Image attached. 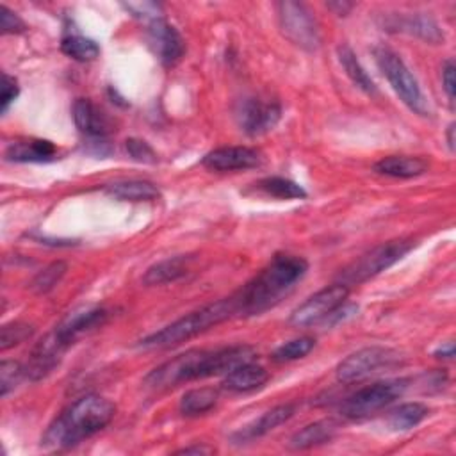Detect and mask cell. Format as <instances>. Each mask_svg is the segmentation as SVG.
Segmentation results:
<instances>
[{"label":"cell","instance_id":"1","mask_svg":"<svg viewBox=\"0 0 456 456\" xmlns=\"http://www.w3.org/2000/svg\"><path fill=\"white\" fill-rule=\"evenodd\" d=\"M308 262L303 256L278 253L246 285L232 294L237 315H258L276 306L306 274Z\"/></svg>","mask_w":456,"mask_h":456},{"label":"cell","instance_id":"2","mask_svg":"<svg viewBox=\"0 0 456 456\" xmlns=\"http://www.w3.org/2000/svg\"><path fill=\"white\" fill-rule=\"evenodd\" d=\"M114 413L116 406L112 401L96 394H87L52 420L41 445L55 451L75 447L103 429L114 419Z\"/></svg>","mask_w":456,"mask_h":456},{"label":"cell","instance_id":"3","mask_svg":"<svg viewBox=\"0 0 456 456\" xmlns=\"http://www.w3.org/2000/svg\"><path fill=\"white\" fill-rule=\"evenodd\" d=\"M235 314V305L232 296L230 297H223L216 303L205 305L200 310H194L180 319H176L175 322L164 326L159 331L150 333L148 337L141 338L137 346L144 347V349H166L171 346H176L180 342H185L207 330H210L212 326L232 319Z\"/></svg>","mask_w":456,"mask_h":456},{"label":"cell","instance_id":"4","mask_svg":"<svg viewBox=\"0 0 456 456\" xmlns=\"http://www.w3.org/2000/svg\"><path fill=\"white\" fill-rule=\"evenodd\" d=\"M374 59L401 102L419 116L429 114V107L420 91V86L404 61L387 46L374 48Z\"/></svg>","mask_w":456,"mask_h":456},{"label":"cell","instance_id":"5","mask_svg":"<svg viewBox=\"0 0 456 456\" xmlns=\"http://www.w3.org/2000/svg\"><path fill=\"white\" fill-rule=\"evenodd\" d=\"M413 248L411 240L406 239H397V240H388L383 242L360 258H356L351 265H347L340 273V283L351 285V283H362L367 281L369 278L387 271L392 267L395 262H399L410 249Z\"/></svg>","mask_w":456,"mask_h":456},{"label":"cell","instance_id":"6","mask_svg":"<svg viewBox=\"0 0 456 456\" xmlns=\"http://www.w3.org/2000/svg\"><path fill=\"white\" fill-rule=\"evenodd\" d=\"M406 379H383L351 394L340 406L344 417L362 419L388 406L406 390Z\"/></svg>","mask_w":456,"mask_h":456},{"label":"cell","instance_id":"7","mask_svg":"<svg viewBox=\"0 0 456 456\" xmlns=\"http://www.w3.org/2000/svg\"><path fill=\"white\" fill-rule=\"evenodd\" d=\"M276 11H278L280 28L290 43L305 50L319 48L321 45L319 27L305 4L285 0L276 4Z\"/></svg>","mask_w":456,"mask_h":456},{"label":"cell","instance_id":"8","mask_svg":"<svg viewBox=\"0 0 456 456\" xmlns=\"http://www.w3.org/2000/svg\"><path fill=\"white\" fill-rule=\"evenodd\" d=\"M205 354V349H189L185 353H180L153 369L144 378V385L153 390H166L191 379H201Z\"/></svg>","mask_w":456,"mask_h":456},{"label":"cell","instance_id":"9","mask_svg":"<svg viewBox=\"0 0 456 456\" xmlns=\"http://www.w3.org/2000/svg\"><path fill=\"white\" fill-rule=\"evenodd\" d=\"M399 362L397 351L390 347L381 346H369L362 347L349 356H346L337 365V379L340 383H354L369 378L374 372H379L381 369L392 367Z\"/></svg>","mask_w":456,"mask_h":456},{"label":"cell","instance_id":"10","mask_svg":"<svg viewBox=\"0 0 456 456\" xmlns=\"http://www.w3.org/2000/svg\"><path fill=\"white\" fill-rule=\"evenodd\" d=\"M349 296V287L344 283H333L328 285L315 294H312L308 299H305L294 312L290 314L289 322L296 328H306L312 324L322 322L333 310H337L342 303H346Z\"/></svg>","mask_w":456,"mask_h":456},{"label":"cell","instance_id":"11","mask_svg":"<svg viewBox=\"0 0 456 456\" xmlns=\"http://www.w3.org/2000/svg\"><path fill=\"white\" fill-rule=\"evenodd\" d=\"M237 123L248 135H260L276 126L281 118V107L276 102H262L258 98H246L235 110Z\"/></svg>","mask_w":456,"mask_h":456},{"label":"cell","instance_id":"12","mask_svg":"<svg viewBox=\"0 0 456 456\" xmlns=\"http://www.w3.org/2000/svg\"><path fill=\"white\" fill-rule=\"evenodd\" d=\"M107 310L102 306H82L69 312L53 330L55 337L69 347L82 333H87L107 321Z\"/></svg>","mask_w":456,"mask_h":456},{"label":"cell","instance_id":"13","mask_svg":"<svg viewBox=\"0 0 456 456\" xmlns=\"http://www.w3.org/2000/svg\"><path fill=\"white\" fill-rule=\"evenodd\" d=\"M148 41L164 66L176 64L185 52V43L180 32L162 18L150 21Z\"/></svg>","mask_w":456,"mask_h":456},{"label":"cell","instance_id":"14","mask_svg":"<svg viewBox=\"0 0 456 456\" xmlns=\"http://www.w3.org/2000/svg\"><path fill=\"white\" fill-rule=\"evenodd\" d=\"M201 164L214 171H242L260 164V153L249 146H221L208 151Z\"/></svg>","mask_w":456,"mask_h":456},{"label":"cell","instance_id":"15","mask_svg":"<svg viewBox=\"0 0 456 456\" xmlns=\"http://www.w3.org/2000/svg\"><path fill=\"white\" fill-rule=\"evenodd\" d=\"M68 347L55 337L53 331H50L41 342H37V346L32 349L28 362L25 363L23 370L25 376L37 381L41 378H45L46 374H50L57 363L61 362L62 353Z\"/></svg>","mask_w":456,"mask_h":456},{"label":"cell","instance_id":"16","mask_svg":"<svg viewBox=\"0 0 456 456\" xmlns=\"http://www.w3.org/2000/svg\"><path fill=\"white\" fill-rule=\"evenodd\" d=\"M253 358H255V349L246 344H235V346H226L216 351H207L203 360L201 379L210 376L228 374L233 369L240 367L242 363L251 362Z\"/></svg>","mask_w":456,"mask_h":456},{"label":"cell","instance_id":"17","mask_svg":"<svg viewBox=\"0 0 456 456\" xmlns=\"http://www.w3.org/2000/svg\"><path fill=\"white\" fill-rule=\"evenodd\" d=\"M73 121L91 139H103L112 130L109 116L87 98H78L73 103Z\"/></svg>","mask_w":456,"mask_h":456},{"label":"cell","instance_id":"18","mask_svg":"<svg viewBox=\"0 0 456 456\" xmlns=\"http://www.w3.org/2000/svg\"><path fill=\"white\" fill-rule=\"evenodd\" d=\"M294 411H296V404H292V403L278 404V406L271 408L269 411H265L264 415H260L255 422H251L246 428H242L240 431H237L232 438L237 442H249L258 436H264L269 431L276 429L280 424L287 422L294 415Z\"/></svg>","mask_w":456,"mask_h":456},{"label":"cell","instance_id":"19","mask_svg":"<svg viewBox=\"0 0 456 456\" xmlns=\"http://www.w3.org/2000/svg\"><path fill=\"white\" fill-rule=\"evenodd\" d=\"M57 148L46 139L14 141L5 148V160L9 162H50L55 159Z\"/></svg>","mask_w":456,"mask_h":456},{"label":"cell","instance_id":"20","mask_svg":"<svg viewBox=\"0 0 456 456\" xmlns=\"http://www.w3.org/2000/svg\"><path fill=\"white\" fill-rule=\"evenodd\" d=\"M192 260H194V255H175V256L164 258L146 269L142 276V283L151 287V285H164V283L175 281L187 274Z\"/></svg>","mask_w":456,"mask_h":456},{"label":"cell","instance_id":"21","mask_svg":"<svg viewBox=\"0 0 456 456\" xmlns=\"http://www.w3.org/2000/svg\"><path fill=\"white\" fill-rule=\"evenodd\" d=\"M269 379V372L253 362L242 363L240 367L233 369L232 372L224 374L223 388L240 394V392H253L262 388Z\"/></svg>","mask_w":456,"mask_h":456},{"label":"cell","instance_id":"22","mask_svg":"<svg viewBox=\"0 0 456 456\" xmlns=\"http://www.w3.org/2000/svg\"><path fill=\"white\" fill-rule=\"evenodd\" d=\"M337 429H338V424L331 419L315 420L305 426L303 429L296 431L289 440V447L294 451H305L315 445H322L335 436Z\"/></svg>","mask_w":456,"mask_h":456},{"label":"cell","instance_id":"23","mask_svg":"<svg viewBox=\"0 0 456 456\" xmlns=\"http://www.w3.org/2000/svg\"><path fill=\"white\" fill-rule=\"evenodd\" d=\"M374 171L394 178H413L428 171V162L420 157L388 155L374 164Z\"/></svg>","mask_w":456,"mask_h":456},{"label":"cell","instance_id":"24","mask_svg":"<svg viewBox=\"0 0 456 456\" xmlns=\"http://www.w3.org/2000/svg\"><path fill=\"white\" fill-rule=\"evenodd\" d=\"M105 192L121 201H151L160 196L157 185L148 180H118L109 183Z\"/></svg>","mask_w":456,"mask_h":456},{"label":"cell","instance_id":"25","mask_svg":"<svg viewBox=\"0 0 456 456\" xmlns=\"http://www.w3.org/2000/svg\"><path fill=\"white\" fill-rule=\"evenodd\" d=\"M394 27H397L403 32H408L411 36H417L431 45H438L444 41V32L440 30L438 23L426 16V14H410V16H401Z\"/></svg>","mask_w":456,"mask_h":456},{"label":"cell","instance_id":"26","mask_svg":"<svg viewBox=\"0 0 456 456\" xmlns=\"http://www.w3.org/2000/svg\"><path fill=\"white\" fill-rule=\"evenodd\" d=\"M337 55H338V62L344 68L346 75L351 78V82L360 87L363 93L367 94H376L378 89L374 86V80L369 77V73L365 71V68L360 64V61L356 59L354 52L351 50V46L347 45H340L337 48Z\"/></svg>","mask_w":456,"mask_h":456},{"label":"cell","instance_id":"27","mask_svg":"<svg viewBox=\"0 0 456 456\" xmlns=\"http://www.w3.org/2000/svg\"><path fill=\"white\" fill-rule=\"evenodd\" d=\"M217 397H219V394L212 387L192 388L182 395L178 410L185 417H196V415H201V413H207L208 410H212L217 403Z\"/></svg>","mask_w":456,"mask_h":456},{"label":"cell","instance_id":"28","mask_svg":"<svg viewBox=\"0 0 456 456\" xmlns=\"http://www.w3.org/2000/svg\"><path fill=\"white\" fill-rule=\"evenodd\" d=\"M61 50L68 57L86 62V61H94L100 55V46L94 39L86 37L77 32H68L61 39Z\"/></svg>","mask_w":456,"mask_h":456},{"label":"cell","instance_id":"29","mask_svg":"<svg viewBox=\"0 0 456 456\" xmlns=\"http://www.w3.org/2000/svg\"><path fill=\"white\" fill-rule=\"evenodd\" d=\"M429 410L422 403H403L388 415V426L395 431H406L420 424L428 417Z\"/></svg>","mask_w":456,"mask_h":456},{"label":"cell","instance_id":"30","mask_svg":"<svg viewBox=\"0 0 456 456\" xmlns=\"http://www.w3.org/2000/svg\"><path fill=\"white\" fill-rule=\"evenodd\" d=\"M258 189L264 191L265 194L273 196V198H280V200H305L306 198V191L303 189V185H299L294 180L283 178V176H267L264 180H260Z\"/></svg>","mask_w":456,"mask_h":456},{"label":"cell","instance_id":"31","mask_svg":"<svg viewBox=\"0 0 456 456\" xmlns=\"http://www.w3.org/2000/svg\"><path fill=\"white\" fill-rule=\"evenodd\" d=\"M68 271L66 262L62 260H55L52 264H48L46 267H43L28 283V289L36 294H46L52 289H55L59 285V281L64 278Z\"/></svg>","mask_w":456,"mask_h":456},{"label":"cell","instance_id":"32","mask_svg":"<svg viewBox=\"0 0 456 456\" xmlns=\"http://www.w3.org/2000/svg\"><path fill=\"white\" fill-rule=\"evenodd\" d=\"M315 346V340L312 337H299L294 340H289L281 346H278L273 353L274 362H294L303 356H306Z\"/></svg>","mask_w":456,"mask_h":456},{"label":"cell","instance_id":"33","mask_svg":"<svg viewBox=\"0 0 456 456\" xmlns=\"http://www.w3.org/2000/svg\"><path fill=\"white\" fill-rule=\"evenodd\" d=\"M34 333L32 326L25 324V322H9L2 326L0 331V349L7 351L12 346H18L21 342H25L27 338H30Z\"/></svg>","mask_w":456,"mask_h":456},{"label":"cell","instance_id":"34","mask_svg":"<svg viewBox=\"0 0 456 456\" xmlns=\"http://www.w3.org/2000/svg\"><path fill=\"white\" fill-rule=\"evenodd\" d=\"M25 376L23 367L18 362L4 360L0 363V395L5 397L14 387L20 383V379Z\"/></svg>","mask_w":456,"mask_h":456},{"label":"cell","instance_id":"35","mask_svg":"<svg viewBox=\"0 0 456 456\" xmlns=\"http://www.w3.org/2000/svg\"><path fill=\"white\" fill-rule=\"evenodd\" d=\"M125 148H126V153L130 155V159H134L135 162H142V164H155L157 162L155 150L142 139L130 137V139H126Z\"/></svg>","mask_w":456,"mask_h":456},{"label":"cell","instance_id":"36","mask_svg":"<svg viewBox=\"0 0 456 456\" xmlns=\"http://www.w3.org/2000/svg\"><path fill=\"white\" fill-rule=\"evenodd\" d=\"M123 7L135 18L141 20H159L160 18V5L155 2H126Z\"/></svg>","mask_w":456,"mask_h":456},{"label":"cell","instance_id":"37","mask_svg":"<svg viewBox=\"0 0 456 456\" xmlns=\"http://www.w3.org/2000/svg\"><path fill=\"white\" fill-rule=\"evenodd\" d=\"M25 28L27 27H25L23 20L16 12H12L5 5H0V30H2V34H20Z\"/></svg>","mask_w":456,"mask_h":456},{"label":"cell","instance_id":"38","mask_svg":"<svg viewBox=\"0 0 456 456\" xmlns=\"http://www.w3.org/2000/svg\"><path fill=\"white\" fill-rule=\"evenodd\" d=\"M18 93H20V87H18L16 78L7 75V73H2V96H0L2 114H5L9 105L18 98Z\"/></svg>","mask_w":456,"mask_h":456},{"label":"cell","instance_id":"39","mask_svg":"<svg viewBox=\"0 0 456 456\" xmlns=\"http://www.w3.org/2000/svg\"><path fill=\"white\" fill-rule=\"evenodd\" d=\"M454 62L452 61H445L444 68H442V87L445 91V94L449 96V100H454V89H456V80H454Z\"/></svg>","mask_w":456,"mask_h":456},{"label":"cell","instance_id":"40","mask_svg":"<svg viewBox=\"0 0 456 456\" xmlns=\"http://www.w3.org/2000/svg\"><path fill=\"white\" fill-rule=\"evenodd\" d=\"M436 358H445V360H451L454 356V344L452 342H445L442 346H438L433 353Z\"/></svg>","mask_w":456,"mask_h":456},{"label":"cell","instance_id":"41","mask_svg":"<svg viewBox=\"0 0 456 456\" xmlns=\"http://www.w3.org/2000/svg\"><path fill=\"white\" fill-rule=\"evenodd\" d=\"M326 5H328V9L335 11V14H338V16L347 14L354 7V4H349V2H330Z\"/></svg>","mask_w":456,"mask_h":456},{"label":"cell","instance_id":"42","mask_svg":"<svg viewBox=\"0 0 456 456\" xmlns=\"http://www.w3.org/2000/svg\"><path fill=\"white\" fill-rule=\"evenodd\" d=\"M212 451L214 449H210L207 445H189V447H183V449L176 451V454H208Z\"/></svg>","mask_w":456,"mask_h":456},{"label":"cell","instance_id":"43","mask_svg":"<svg viewBox=\"0 0 456 456\" xmlns=\"http://www.w3.org/2000/svg\"><path fill=\"white\" fill-rule=\"evenodd\" d=\"M447 144H449V150L454 151V123L447 126Z\"/></svg>","mask_w":456,"mask_h":456}]
</instances>
